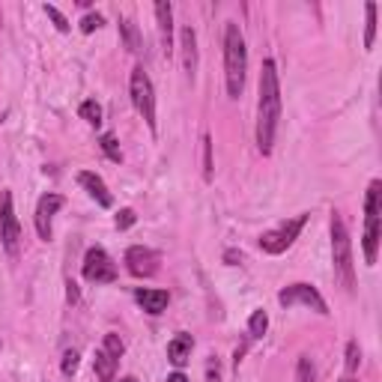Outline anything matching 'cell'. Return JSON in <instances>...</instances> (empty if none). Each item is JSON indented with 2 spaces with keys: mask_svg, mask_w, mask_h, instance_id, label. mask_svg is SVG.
Listing matches in <instances>:
<instances>
[{
  "mask_svg": "<svg viewBox=\"0 0 382 382\" xmlns=\"http://www.w3.org/2000/svg\"><path fill=\"white\" fill-rule=\"evenodd\" d=\"M281 120V84H278V69L275 60L263 63L260 72V102H257V150L263 155L272 152L275 132Z\"/></svg>",
  "mask_w": 382,
  "mask_h": 382,
  "instance_id": "1",
  "label": "cell"
},
{
  "mask_svg": "<svg viewBox=\"0 0 382 382\" xmlns=\"http://www.w3.org/2000/svg\"><path fill=\"white\" fill-rule=\"evenodd\" d=\"M245 69H248V48L239 24L230 21L224 27V78H227V96L239 99L245 87Z\"/></svg>",
  "mask_w": 382,
  "mask_h": 382,
  "instance_id": "2",
  "label": "cell"
},
{
  "mask_svg": "<svg viewBox=\"0 0 382 382\" xmlns=\"http://www.w3.org/2000/svg\"><path fill=\"white\" fill-rule=\"evenodd\" d=\"M332 260H335V275L341 278V284L356 293V263H352V242L349 230L341 218V212H332Z\"/></svg>",
  "mask_w": 382,
  "mask_h": 382,
  "instance_id": "3",
  "label": "cell"
},
{
  "mask_svg": "<svg viewBox=\"0 0 382 382\" xmlns=\"http://www.w3.org/2000/svg\"><path fill=\"white\" fill-rule=\"evenodd\" d=\"M379 194H382V182L373 179L367 186V197H364V260H367V266L376 263V251H379Z\"/></svg>",
  "mask_w": 382,
  "mask_h": 382,
  "instance_id": "4",
  "label": "cell"
},
{
  "mask_svg": "<svg viewBox=\"0 0 382 382\" xmlns=\"http://www.w3.org/2000/svg\"><path fill=\"white\" fill-rule=\"evenodd\" d=\"M129 93H132V105L137 108V114L147 120L150 132H155V90H152L150 75L144 72V66H135L132 69Z\"/></svg>",
  "mask_w": 382,
  "mask_h": 382,
  "instance_id": "5",
  "label": "cell"
},
{
  "mask_svg": "<svg viewBox=\"0 0 382 382\" xmlns=\"http://www.w3.org/2000/svg\"><path fill=\"white\" fill-rule=\"evenodd\" d=\"M305 221H308V212H302V215H296V218H290V221H284V224H278L275 230H269V233L260 236V248H263L266 254H284V251L296 242V236L302 233Z\"/></svg>",
  "mask_w": 382,
  "mask_h": 382,
  "instance_id": "6",
  "label": "cell"
},
{
  "mask_svg": "<svg viewBox=\"0 0 382 382\" xmlns=\"http://www.w3.org/2000/svg\"><path fill=\"white\" fill-rule=\"evenodd\" d=\"M0 239H4V248H6V254H12V257L21 251V227H18L16 209H12V194L9 191H0Z\"/></svg>",
  "mask_w": 382,
  "mask_h": 382,
  "instance_id": "7",
  "label": "cell"
},
{
  "mask_svg": "<svg viewBox=\"0 0 382 382\" xmlns=\"http://www.w3.org/2000/svg\"><path fill=\"white\" fill-rule=\"evenodd\" d=\"M84 278L93 281V284H111V281H117V266L108 257L105 248L96 245L87 251V257H84Z\"/></svg>",
  "mask_w": 382,
  "mask_h": 382,
  "instance_id": "8",
  "label": "cell"
},
{
  "mask_svg": "<svg viewBox=\"0 0 382 382\" xmlns=\"http://www.w3.org/2000/svg\"><path fill=\"white\" fill-rule=\"evenodd\" d=\"M278 302L290 308V305H308L310 310H317V314H329V308H325V299L320 296V290L314 284H290L278 293Z\"/></svg>",
  "mask_w": 382,
  "mask_h": 382,
  "instance_id": "9",
  "label": "cell"
},
{
  "mask_svg": "<svg viewBox=\"0 0 382 382\" xmlns=\"http://www.w3.org/2000/svg\"><path fill=\"white\" fill-rule=\"evenodd\" d=\"M125 266H129V272L135 278H150V275H155V269H159V254L147 245H132L125 251Z\"/></svg>",
  "mask_w": 382,
  "mask_h": 382,
  "instance_id": "10",
  "label": "cell"
},
{
  "mask_svg": "<svg viewBox=\"0 0 382 382\" xmlns=\"http://www.w3.org/2000/svg\"><path fill=\"white\" fill-rule=\"evenodd\" d=\"M63 206V197L60 194H45V197H39V203H36V233L39 239H51V218L57 215V209Z\"/></svg>",
  "mask_w": 382,
  "mask_h": 382,
  "instance_id": "11",
  "label": "cell"
},
{
  "mask_svg": "<svg viewBox=\"0 0 382 382\" xmlns=\"http://www.w3.org/2000/svg\"><path fill=\"white\" fill-rule=\"evenodd\" d=\"M152 9H155V18H159L162 48H164L167 57H171V54H174V6L167 4V0H159V4H155Z\"/></svg>",
  "mask_w": 382,
  "mask_h": 382,
  "instance_id": "12",
  "label": "cell"
},
{
  "mask_svg": "<svg viewBox=\"0 0 382 382\" xmlns=\"http://www.w3.org/2000/svg\"><path fill=\"white\" fill-rule=\"evenodd\" d=\"M78 182H81L84 189H87V194L93 197L99 206H105V209H108L111 203H114V197H111V191H108V186H105V179L99 176V174H93V171H81V174H78Z\"/></svg>",
  "mask_w": 382,
  "mask_h": 382,
  "instance_id": "13",
  "label": "cell"
},
{
  "mask_svg": "<svg viewBox=\"0 0 382 382\" xmlns=\"http://www.w3.org/2000/svg\"><path fill=\"white\" fill-rule=\"evenodd\" d=\"M179 45H182V66H186V75L194 78V72H197V33H194V27H182Z\"/></svg>",
  "mask_w": 382,
  "mask_h": 382,
  "instance_id": "14",
  "label": "cell"
},
{
  "mask_svg": "<svg viewBox=\"0 0 382 382\" xmlns=\"http://www.w3.org/2000/svg\"><path fill=\"white\" fill-rule=\"evenodd\" d=\"M135 299H137L140 308L147 310V314L159 317L162 310L167 308V302H171V296H167V290H144V287H140V290L135 293Z\"/></svg>",
  "mask_w": 382,
  "mask_h": 382,
  "instance_id": "15",
  "label": "cell"
},
{
  "mask_svg": "<svg viewBox=\"0 0 382 382\" xmlns=\"http://www.w3.org/2000/svg\"><path fill=\"white\" fill-rule=\"evenodd\" d=\"M191 349H194V341H191V335L186 332H179L171 344H167V359H171V364L182 367L189 359H191Z\"/></svg>",
  "mask_w": 382,
  "mask_h": 382,
  "instance_id": "16",
  "label": "cell"
},
{
  "mask_svg": "<svg viewBox=\"0 0 382 382\" xmlns=\"http://www.w3.org/2000/svg\"><path fill=\"white\" fill-rule=\"evenodd\" d=\"M93 367H96V376L102 379V382H114V376H117V359L111 356V352H105V349H96Z\"/></svg>",
  "mask_w": 382,
  "mask_h": 382,
  "instance_id": "17",
  "label": "cell"
},
{
  "mask_svg": "<svg viewBox=\"0 0 382 382\" xmlns=\"http://www.w3.org/2000/svg\"><path fill=\"white\" fill-rule=\"evenodd\" d=\"M81 120L93 125V129H99L102 125V105L96 102V99H87V102H81Z\"/></svg>",
  "mask_w": 382,
  "mask_h": 382,
  "instance_id": "18",
  "label": "cell"
},
{
  "mask_svg": "<svg viewBox=\"0 0 382 382\" xmlns=\"http://www.w3.org/2000/svg\"><path fill=\"white\" fill-rule=\"evenodd\" d=\"M120 33H123V39H125V48H129L132 54H135V51H140V36H137V27H135L129 18H123V21H120Z\"/></svg>",
  "mask_w": 382,
  "mask_h": 382,
  "instance_id": "19",
  "label": "cell"
},
{
  "mask_svg": "<svg viewBox=\"0 0 382 382\" xmlns=\"http://www.w3.org/2000/svg\"><path fill=\"white\" fill-rule=\"evenodd\" d=\"M296 382H317V367L308 356H299L296 361Z\"/></svg>",
  "mask_w": 382,
  "mask_h": 382,
  "instance_id": "20",
  "label": "cell"
},
{
  "mask_svg": "<svg viewBox=\"0 0 382 382\" xmlns=\"http://www.w3.org/2000/svg\"><path fill=\"white\" fill-rule=\"evenodd\" d=\"M367 27H364V48H373V39H376V4H367Z\"/></svg>",
  "mask_w": 382,
  "mask_h": 382,
  "instance_id": "21",
  "label": "cell"
},
{
  "mask_svg": "<svg viewBox=\"0 0 382 382\" xmlns=\"http://www.w3.org/2000/svg\"><path fill=\"white\" fill-rule=\"evenodd\" d=\"M269 329V317H266V310H254L251 320H248V335L251 337H263Z\"/></svg>",
  "mask_w": 382,
  "mask_h": 382,
  "instance_id": "22",
  "label": "cell"
},
{
  "mask_svg": "<svg viewBox=\"0 0 382 382\" xmlns=\"http://www.w3.org/2000/svg\"><path fill=\"white\" fill-rule=\"evenodd\" d=\"M99 147H102V152L108 155L111 162H123V152H120V144H117V137L111 135V132H105L102 135V140H99Z\"/></svg>",
  "mask_w": 382,
  "mask_h": 382,
  "instance_id": "23",
  "label": "cell"
},
{
  "mask_svg": "<svg viewBox=\"0 0 382 382\" xmlns=\"http://www.w3.org/2000/svg\"><path fill=\"white\" fill-rule=\"evenodd\" d=\"M105 352H111V356H114L117 361H120V356L125 352V344H123V337L120 335H114V332H108L105 335V347H102Z\"/></svg>",
  "mask_w": 382,
  "mask_h": 382,
  "instance_id": "24",
  "label": "cell"
},
{
  "mask_svg": "<svg viewBox=\"0 0 382 382\" xmlns=\"http://www.w3.org/2000/svg\"><path fill=\"white\" fill-rule=\"evenodd\" d=\"M359 364H361V349L356 341H349L347 344V373H356Z\"/></svg>",
  "mask_w": 382,
  "mask_h": 382,
  "instance_id": "25",
  "label": "cell"
},
{
  "mask_svg": "<svg viewBox=\"0 0 382 382\" xmlns=\"http://www.w3.org/2000/svg\"><path fill=\"white\" fill-rule=\"evenodd\" d=\"M212 171H215V164H212V137L203 135V179L212 182Z\"/></svg>",
  "mask_w": 382,
  "mask_h": 382,
  "instance_id": "26",
  "label": "cell"
},
{
  "mask_svg": "<svg viewBox=\"0 0 382 382\" xmlns=\"http://www.w3.org/2000/svg\"><path fill=\"white\" fill-rule=\"evenodd\" d=\"M78 359H81V356H78V349H66V352H63L60 367H63V373H66V376H72V373L78 371Z\"/></svg>",
  "mask_w": 382,
  "mask_h": 382,
  "instance_id": "27",
  "label": "cell"
},
{
  "mask_svg": "<svg viewBox=\"0 0 382 382\" xmlns=\"http://www.w3.org/2000/svg\"><path fill=\"white\" fill-rule=\"evenodd\" d=\"M102 24H105L102 16H99V12H90V16L81 18V33H93V30H99Z\"/></svg>",
  "mask_w": 382,
  "mask_h": 382,
  "instance_id": "28",
  "label": "cell"
},
{
  "mask_svg": "<svg viewBox=\"0 0 382 382\" xmlns=\"http://www.w3.org/2000/svg\"><path fill=\"white\" fill-rule=\"evenodd\" d=\"M45 16H48V18L54 21V24H57V30H63V33L69 30V21L63 18V12H60L57 6H51V4H45Z\"/></svg>",
  "mask_w": 382,
  "mask_h": 382,
  "instance_id": "29",
  "label": "cell"
},
{
  "mask_svg": "<svg viewBox=\"0 0 382 382\" xmlns=\"http://www.w3.org/2000/svg\"><path fill=\"white\" fill-rule=\"evenodd\" d=\"M135 224V209H120L117 212V230H129Z\"/></svg>",
  "mask_w": 382,
  "mask_h": 382,
  "instance_id": "30",
  "label": "cell"
},
{
  "mask_svg": "<svg viewBox=\"0 0 382 382\" xmlns=\"http://www.w3.org/2000/svg\"><path fill=\"white\" fill-rule=\"evenodd\" d=\"M206 382H221V361L215 356L206 361Z\"/></svg>",
  "mask_w": 382,
  "mask_h": 382,
  "instance_id": "31",
  "label": "cell"
},
{
  "mask_svg": "<svg viewBox=\"0 0 382 382\" xmlns=\"http://www.w3.org/2000/svg\"><path fill=\"white\" fill-rule=\"evenodd\" d=\"M69 290H66V296H69V302H78V284H75V281H69V284H66Z\"/></svg>",
  "mask_w": 382,
  "mask_h": 382,
  "instance_id": "32",
  "label": "cell"
},
{
  "mask_svg": "<svg viewBox=\"0 0 382 382\" xmlns=\"http://www.w3.org/2000/svg\"><path fill=\"white\" fill-rule=\"evenodd\" d=\"M224 260H227L230 266H236V260H239V254H236V251H227V254H224Z\"/></svg>",
  "mask_w": 382,
  "mask_h": 382,
  "instance_id": "33",
  "label": "cell"
},
{
  "mask_svg": "<svg viewBox=\"0 0 382 382\" xmlns=\"http://www.w3.org/2000/svg\"><path fill=\"white\" fill-rule=\"evenodd\" d=\"M167 382H189V379L182 376V373H171V376H167Z\"/></svg>",
  "mask_w": 382,
  "mask_h": 382,
  "instance_id": "34",
  "label": "cell"
},
{
  "mask_svg": "<svg viewBox=\"0 0 382 382\" xmlns=\"http://www.w3.org/2000/svg\"><path fill=\"white\" fill-rule=\"evenodd\" d=\"M120 382H137V379H135V376H123Z\"/></svg>",
  "mask_w": 382,
  "mask_h": 382,
  "instance_id": "35",
  "label": "cell"
},
{
  "mask_svg": "<svg viewBox=\"0 0 382 382\" xmlns=\"http://www.w3.org/2000/svg\"><path fill=\"white\" fill-rule=\"evenodd\" d=\"M341 382H356V379H352V376H347V379H341Z\"/></svg>",
  "mask_w": 382,
  "mask_h": 382,
  "instance_id": "36",
  "label": "cell"
}]
</instances>
